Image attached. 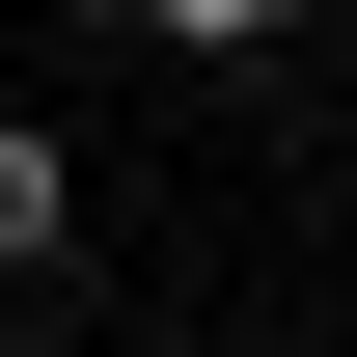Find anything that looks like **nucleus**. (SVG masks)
Listing matches in <instances>:
<instances>
[{"instance_id": "f257e3e1", "label": "nucleus", "mask_w": 357, "mask_h": 357, "mask_svg": "<svg viewBox=\"0 0 357 357\" xmlns=\"http://www.w3.org/2000/svg\"><path fill=\"white\" fill-rule=\"evenodd\" d=\"M55 248H83V137H28V110H0V275H55Z\"/></svg>"}, {"instance_id": "f03ea898", "label": "nucleus", "mask_w": 357, "mask_h": 357, "mask_svg": "<svg viewBox=\"0 0 357 357\" xmlns=\"http://www.w3.org/2000/svg\"><path fill=\"white\" fill-rule=\"evenodd\" d=\"M137 28H165V55H248V28H275V0H137Z\"/></svg>"}]
</instances>
